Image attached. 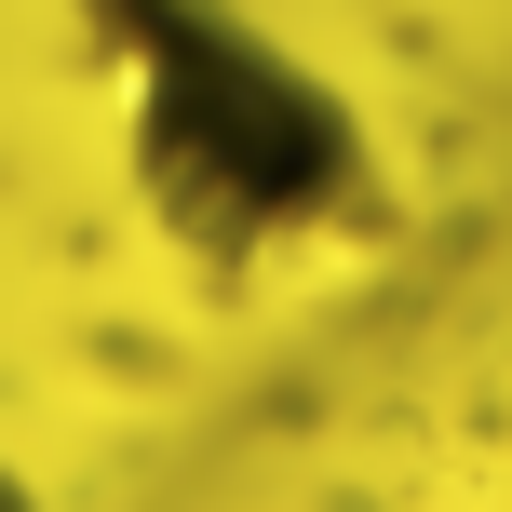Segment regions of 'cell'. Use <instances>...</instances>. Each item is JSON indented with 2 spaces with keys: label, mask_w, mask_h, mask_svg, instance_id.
Listing matches in <instances>:
<instances>
[{
  "label": "cell",
  "mask_w": 512,
  "mask_h": 512,
  "mask_svg": "<svg viewBox=\"0 0 512 512\" xmlns=\"http://www.w3.org/2000/svg\"><path fill=\"white\" fill-rule=\"evenodd\" d=\"M108 108H122V176L149 230L203 270H283L351 230H378V162L364 122L310 68H283L216 0H68Z\"/></svg>",
  "instance_id": "6da1fadb"
},
{
  "label": "cell",
  "mask_w": 512,
  "mask_h": 512,
  "mask_svg": "<svg viewBox=\"0 0 512 512\" xmlns=\"http://www.w3.org/2000/svg\"><path fill=\"white\" fill-rule=\"evenodd\" d=\"M0 512H41V499H27V486H14V472H0Z\"/></svg>",
  "instance_id": "7a4b0ae2"
}]
</instances>
